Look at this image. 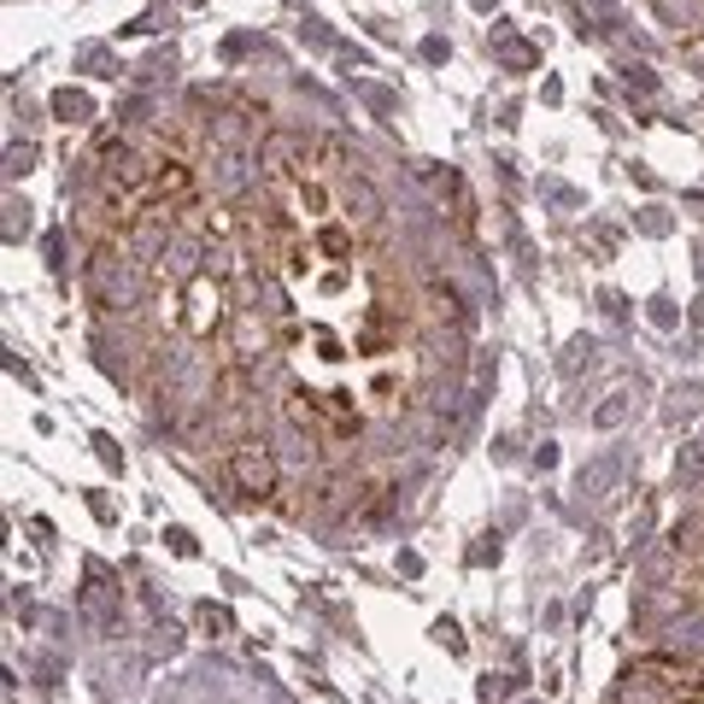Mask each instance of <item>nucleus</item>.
<instances>
[{
    "instance_id": "1",
    "label": "nucleus",
    "mask_w": 704,
    "mask_h": 704,
    "mask_svg": "<svg viewBox=\"0 0 704 704\" xmlns=\"http://www.w3.org/2000/svg\"><path fill=\"white\" fill-rule=\"evenodd\" d=\"M235 481H241V488H253V493H271V481H276V464L264 458V452H235Z\"/></svg>"
}]
</instances>
